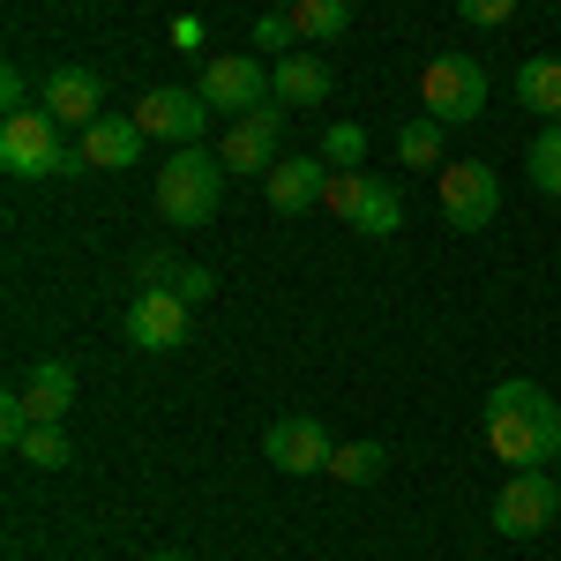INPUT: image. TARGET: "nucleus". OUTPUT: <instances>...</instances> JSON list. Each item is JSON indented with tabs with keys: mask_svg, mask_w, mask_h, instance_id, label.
I'll list each match as a JSON object with an SVG mask.
<instances>
[{
	"mask_svg": "<svg viewBox=\"0 0 561 561\" xmlns=\"http://www.w3.org/2000/svg\"><path fill=\"white\" fill-rule=\"evenodd\" d=\"M0 105H8V113H31V83H23V60H8V68H0Z\"/></svg>",
	"mask_w": 561,
	"mask_h": 561,
	"instance_id": "nucleus-27",
	"label": "nucleus"
},
{
	"mask_svg": "<svg viewBox=\"0 0 561 561\" xmlns=\"http://www.w3.org/2000/svg\"><path fill=\"white\" fill-rule=\"evenodd\" d=\"M434 203H442V217H449L457 232H486L494 210H502V180H494V165H479V158L442 165V173H434Z\"/></svg>",
	"mask_w": 561,
	"mask_h": 561,
	"instance_id": "nucleus-5",
	"label": "nucleus"
},
{
	"mask_svg": "<svg viewBox=\"0 0 561 561\" xmlns=\"http://www.w3.org/2000/svg\"><path fill=\"white\" fill-rule=\"evenodd\" d=\"M322 203L345 217L352 232H367V240H389V232L404 225V203H397V187H389L382 173H337Z\"/></svg>",
	"mask_w": 561,
	"mask_h": 561,
	"instance_id": "nucleus-7",
	"label": "nucleus"
},
{
	"mask_svg": "<svg viewBox=\"0 0 561 561\" xmlns=\"http://www.w3.org/2000/svg\"><path fill=\"white\" fill-rule=\"evenodd\" d=\"M345 23H352V0H300V8H293V31H300V45L345 38Z\"/></svg>",
	"mask_w": 561,
	"mask_h": 561,
	"instance_id": "nucleus-20",
	"label": "nucleus"
},
{
	"mask_svg": "<svg viewBox=\"0 0 561 561\" xmlns=\"http://www.w3.org/2000/svg\"><path fill=\"white\" fill-rule=\"evenodd\" d=\"M0 165L15 180H53V173H83V150L60 142V121L31 105V113H8L0 121Z\"/></svg>",
	"mask_w": 561,
	"mask_h": 561,
	"instance_id": "nucleus-3",
	"label": "nucleus"
},
{
	"mask_svg": "<svg viewBox=\"0 0 561 561\" xmlns=\"http://www.w3.org/2000/svg\"><path fill=\"white\" fill-rule=\"evenodd\" d=\"M150 561H187V554H150Z\"/></svg>",
	"mask_w": 561,
	"mask_h": 561,
	"instance_id": "nucleus-30",
	"label": "nucleus"
},
{
	"mask_svg": "<svg viewBox=\"0 0 561 561\" xmlns=\"http://www.w3.org/2000/svg\"><path fill=\"white\" fill-rule=\"evenodd\" d=\"M524 173L539 195H561V121H547V135L531 142V158H524Z\"/></svg>",
	"mask_w": 561,
	"mask_h": 561,
	"instance_id": "nucleus-22",
	"label": "nucleus"
},
{
	"mask_svg": "<svg viewBox=\"0 0 561 561\" xmlns=\"http://www.w3.org/2000/svg\"><path fill=\"white\" fill-rule=\"evenodd\" d=\"M382 465H389L382 442H345V449L330 457V472L345 479V486H375V479H382Z\"/></svg>",
	"mask_w": 561,
	"mask_h": 561,
	"instance_id": "nucleus-21",
	"label": "nucleus"
},
{
	"mask_svg": "<svg viewBox=\"0 0 561 561\" xmlns=\"http://www.w3.org/2000/svg\"><path fill=\"white\" fill-rule=\"evenodd\" d=\"M330 90H337V76H330V60L322 53H285L277 68H270V98L277 105H330Z\"/></svg>",
	"mask_w": 561,
	"mask_h": 561,
	"instance_id": "nucleus-15",
	"label": "nucleus"
},
{
	"mask_svg": "<svg viewBox=\"0 0 561 561\" xmlns=\"http://www.w3.org/2000/svg\"><path fill=\"white\" fill-rule=\"evenodd\" d=\"M45 113H53L60 128L83 135L90 121H105V76H98V68H53V76H45Z\"/></svg>",
	"mask_w": 561,
	"mask_h": 561,
	"instance_id": "nucleus-14",
	"label": "nucleus"
},
{
	"mask_svg": "<svg viewBox=\"0 0 561 561\" xmlns=\"http://www.w3.org/2000/svg\"><path fill=\"white\" fill-rule=\"evenodd\" d=\"M517 8H524V0H457V15H465V23H479V31H494V23H510Z\"/></svg>",
	"mask_w": 561,
	"mask_h": 561,
	"instance_id": "nucleus-25",
	"label": "nucleus"
},
{
	"mask_svg": "<svg viewBox=\"0 0 561 561\" xmlns=\"http://www.w3.org/2000/svg\"><path fill=\"white\" fill-rule=\"evenodd\" d=\"M255 45H270V53L285 60V45H300V31H293V15H262V23H255Z\"/></svg>",
	"mask_w": 561,
	"mask_h": 561,
	"instance_id": "nucleus-26",
	"label": "nucleus"
},
{
	"mask_svg": "<svg viewBox=\"0 0 561 561\" xmlns=\"http://www.w3.org/2000/svg\"><path fill=\"white\" fill-rule=\"evenodd\" d=\"M322 158H330V165H345V173H359V158H367V128H359V121H330Z\"/></svg>",
	"mask_w": 561,
	"mask_h": 561,
	"instance_id": "nucleus-23",
	"label": "nucleus"
},
{
	"mask_svg": "<svg viewBox=\"0 0 561 561\" xmlns=\"http://www.w3.org/2000/svg\"><path fill=\"white\" fill-rule=\"evenodd\" d=\"M442 121H427V113H412V121H397V165H434L442 173Z\"/></svg>",
	"mask_w": 561,
	"mask_h": 561,
	"instance_id": "nucleus-19",
	"label": "nucleus"
},
{
	"mask_svg": "<svg viewBox=\"0 0 561 561\" xmlns=\"http://www.w3.org/2000/svg\"><path fill=\"white\" fill-rule=\"evenodd\" d=\"M203 105L210 113H225V121H240V113H255V105H270V68H262L255 53H217V60H203Z\"/></svg>",
	"mask_w": 561,
	"mask_h": 561,
	"instance_id": "nucleus-9",
	"label": "nucleus"
},
{
	"mask_svg": "<svg viewBox=\"0 0 561 561\" xmlns=\"http://www.w3.org/2000/svg\"><path fill=\"white\" fill-rule=\"evenodd\" d=\"M23 404H31L38 427H60L68 404H76V367H68V359H38V367L23 375Z\"/></svg>",
	"mask_w": 561,
	"mask_h": 561,
	"instance_id": "nucleus-17",
	"label": "nucleus"
},
{
	"mask_svg": "<svg viewBox=\"0 0 561 561\" xmlns=\"http://www.w3.org/2000/svg\"><path fill=\"white\" fill-rule=\"evenodd\" d=\"M561 510V479L539 465V472H510L502 479V494H494V531L502 539H539Z\"/></svg>",
	"mask_w": 561,
	"mask_h": 561,
	"instance_id": "nucleus-6",
	"label": "nucleus"
},
{
	"mask_svg": "<svg viewBox=\"0 0 561 561\" xmlns=\"http://www.w3.org/2000/svg\"><path fill=\"white\" fill-rule=\"evenodd\" d=\"M135 128L158 135V142H173V150H187V142H203V128H210V105H203V90H150L142 105H135Z\"/></svg>",
	"mask_w": 561,
	"mask_h": 561,
	"instance_id": "nucleus-11",
	"label": "nucleus"
},
{
	"mask_svg": "<svg viewBox=\"0 0 561 561\" xmlns=\"http://www.w3.org/2000/svg\"><path fill=\"white\" fill-rule=\"evenodd\" d=\"M225 158L217 150H203V142H187V150H173L165 165H158V217L165 225H210L217 203H225Z\"/></svg>",
	"mask_w": 561,
	"mask_h": 561,
	"instance_id": "nucleus-2",
	"label": "nucleus"
},
{
	"mask_svg": "<svg viewBox=\"0 0 561 561\" xmlns=\"http://www.w3.org/2000/svg\"><path fill=\"white\" fill-rule=\"evenodd\" d=\"M293 8H300V0H277V15H293Z\"/></svg>",
	"mask_w": 561,
	"mask_h": 561,
	"instance_id": "nucleus-29",
	"label": "nucleus"
},
{
	"mask_svg": "<svg viewBox=\"0 0 561 561\" xmlns=\"http://www.w3.org/2000/svg\"><path fill=\"white\" fill-rule=\"evenodd\" d=\"M128 345L142 352H180L187 345V300L173 285H142L128 300Z\"/></svg>",
	"mask_w": 561,
	"mask_h": 561,
	"instance_id": "nucleus-12",
	"label": "nucleus"
},
{
	"mask_svg": "<svg viewBox=\"0 0 561 561\" xmlns=\"http://www.w3.org/2000/svg\"><path fill=\"white\" fill-rule=\"evenodd\" d=\"M517 98L539 121H561V53H531L517 60Z\"/></svg>",
	"mask_w": 561,
	"mask_h": 561,
	"instance_id": "nucleus-18",
	"label": "nucleus"
},
{
	"mask_svg": "<svg viewBox=\"0 0 561 561\" xmlns=\"http://www.w3.org/2000/svg\"><path fill=\"white\" fill-rule=\"evenodd\" d=\"M262 457H270L285 479H307V472H330L337 442H330V427H322V420L285 412V420H270V434H262Z\"/></svg>",
	"mask_w": 561,
	"mask_h": 561,
	"instance_id": "nucleus-10",
	"label": "nucleus"
},
{
	"mask_svg": "<svg viewBox=\"0 0 561 561\" xmlns=\"http://www.w3.org/2000/svg\"><path fill=\"white\" fill-rule=\"evenodd\" d=\"M486 449L510 472H539L561 457V404L539 382H494L486 389Z\"/></svg>",
	"mask_w": 561,
	"mask_h": 561,
	"instance_id": "nucleus-1",
	"label": "nucleus"
},
{
	"mask_svg": "<svg viewBox=\"0 0 561 561\" xmlns=\"http://www.w3.org/2000/svg\"><path fill=\"white\" fill-rule=\"evenodd\" d=\"M262 195H270V210H277V217L314 210V203L330 195V158H322V150H314V158H277V165L262 173Z\"/></svg>",
	"mask_w": 561,
	"mask_h": 561,
	"instance_id": "nucleus-13",
	"label": "nucleus"
},
{
	"mask_svg": "<svg viewBox=\"0 0 561 561\" xmlns=\"http://www.w3.org/2000/svg\"><path fill=\"white\" fill-rule=\"evenodd\" d=\"M420 113L442 121V128H472L486 113V68L472 53H434L420 68Z\"/></svg>",
	"mask_w": 561,
	"mask_h": 561,
	"instance_id": "nucleus-4",
	"label": "nucleus"
},
{
	"mask_svg": "<svg viewBox=\"0 0 561 561\" xmlns=\"http://www.w3.org/2000/svg\"><path fill=\"white\" fill-rule=\"evenodd\" d=\"M15 457H23V465H38V472H60V465H68V434H60V427H31Z\"/></svg>",
	"mask_w": 561,
	"mask_h": 561,
	"instance_id": "nucleus-24",
	"label": "nucleus"
},
{
	"mask_svg": "<svg viewBox=\"0 0 561 561\" xmlns=\"http://www.w3.org/2000/svg\"><path fill=\"white\" fill-rule=\"evenodd\" d=\"M173 293H180L187 307H203V300L217 293V277H210V270H180V277H173Z\"/></svg>",
	"mask_w": 561,
	"mask_h": 561,
	"instance_id": "nucleus-28",
	"label": "nucleus"
},
{
	"mask_svg": "<svg viewBox=\"0 0 561 561\" xmlns=\"http://www.w3.org/2000/svg\"><path fill=\"white\" fill-rule=\"evenodd\" d=\"M285 113H293V105H277V98H270V105H255V113L225 121V142H217L225 173H255V180L270 173V165L285 158V150H277V142H285Z\"/></svg>",
	"mask_w": 561,
	"mask_h": 561,
	"instance_id": "nucleus-8",
	"label": "nucleus"
},
{
	"mask_svg": "<svg viewBox=\"0 0 561 561\" xmlns=\"http://www.w3.org/2000/svg\"><path fill=\"white\" fill-rule=\"evenodd\" d=\"M83 165H98V173H128L135 158H142V128H135V113H105V121H90L83 128Z\"/></svg>",
	"mask_w": 561,
	"mask_h": 561,
	"instance_id": "nucleus-16",
	"label": "nucleus"
}]
</instances>
